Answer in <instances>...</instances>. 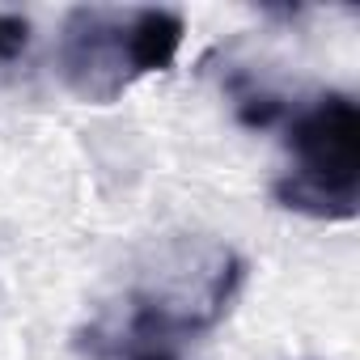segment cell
<instances>
[{
	"label": "cell",
	"mask_w": 360,
	"mask_h": 360,
	"mask_svg": "<svg viewBox=\"0 0 360 360\" xmlns=\"http://www.w3.org/2000/svg\"><path fill=\"white\" fill-rule=\"evenodd\" d=\"M292 165L276 178V200L314 221H352L360 208V110L347 94H318L288 119Z\"/></svg>",
	"instance_id": "7a4b0ae2"
},
{
	"label": "cell",
	"mask_w": 360,
	"mask_h": 360,
	"mask_svg": "<svg viewBox=\"0 0 360 360\" xmlns=\"http://www.w3.org/2000/svg\"><path fill=\"white\" fill-rule=\"evenodd\" d=\"M26 47H30V22L22 13L0 9V64H13Z\"/></svg>",
	"instance_id": "277c9868"
},
{
	"label": "cell",
	"mask_w": 360,
	"mask_h": 360,
	"mask_svg": "<svg viewBox=\"0 0 360 360\" xmlns=\"http://www.w3.org/2000/svg\"><path fill=\"white\" fill-rule=\"evenodd\" d=\"M89 347H94L98 356H110V360H178L174 347H165V343L119 339V335H106V330H89Z\"/></svg>",
	"instance_id": "3957f363"
},
{
	"label": "cell",
	"mask_w": 360,
	"mask_h": 360,
	"mask_svg": "<svg viewBox=\"0 0 360 360\" xmlns=\"http://www.w3.org/2000/svg\"><path fill=\"white\" fill-rule=\"evenodd\" d=\"M183 18L169 9H72L60 30V81L94 106L115 102L140 77L165 72L183 47Z\"/></svg>",
	"instance_id": "6da1fadb"
}]
</instances>
